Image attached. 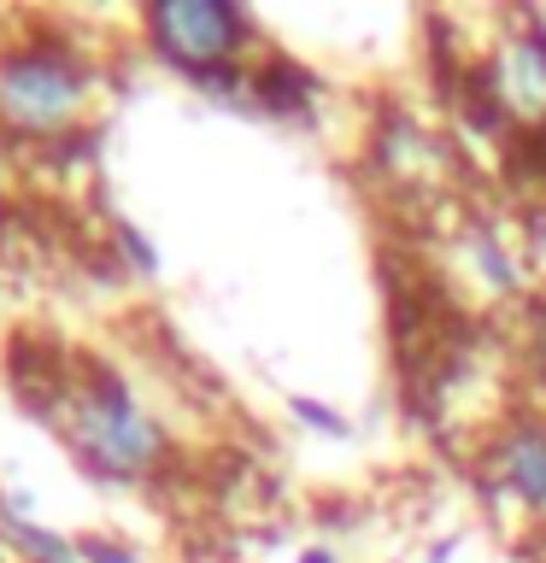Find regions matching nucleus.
Listing matches in <instances>:
<instances>
[{"label": "nucleus", "mask_w": 546, "mask_h": 563, "mask_svg": "<svg viewBox=\"0 0 546 563\" xmlns=\"http://www.w3.org/2000/svg\"><path fill=\"white\" fill-rule=\"evenodd\" d=\"M65 434L83 452L88 470H100L106 482H135L165 457V429L159 417L141 411V399L118 376H95L88 387L70 394Z\"/></svg>", "instance_id": "nucleus-1"}, {"label": "nucleus", "mask_w": 546, "mask_h": 563, "mask_svg": "<svg viewBox=\"0 0 546 563\" xmlns=\"http://www.w3.org/2000/svg\"><path fill=\"white\" fill-rule=\"evenodd\" d=\"M83 558L88 563H141L135 552H123V545H112V540H83Z\"/></svg>", "instance_id": "nucleus-8"}, {"label": "nucleus", "mask_w": 546, "mask_h": 563, "mask_svg": "<svg viewBox=\"0 0 546 563\" xmlns=\"http://www.w3.org/2000/svg\"><path fill=\"white\" fill-rule=\"evenodd\" d=\"M482 475L523 517L546 522V422H511V429H500L482 452Z\"/></svg>", "instance_id": "nucleus-4"}, {"label": "nucleus", "mask_w": 546, "mask_h": 563, "mask_svg": "<svg viewBox=\"0 0 546 563\" xmlns=\"http://www.w3.org/2000/svg\"><path fill=\"white\" fill-rule=\"evenodd\" d=\"M488 88H493V100L505 106V118L546 123V30L535 18L517 24L500 47H493Z\"/></svg>", "instance_id": "nucleus-5"}, {"label": "nucleus", "mask_w": 546, "mask_h": 563, "mask_svg": "<svg viewBox=\"0 0 546 563\" xmlns=\"http://www.w3.org/2000/svg\"><path fill=\"white\" fill-rule=\"evenodd\" d=\"M476 271H482L493 288H511V282H517V271H511V258H505V246L493 241V235H476Z\"/></svg>", "instance_id": "nucleus-7"}, {"label": "nucleus", "mask_w": 546, "mask_h": 563, "mask_svg": "<svg viewBox=\"0 0 546 563\" xmlns=\"http://www.w3.org/2000/svg\"><path fill=\"white\" fill-rule=\"evenodd\" d=\"M123 253H130V258L141 264V271H153V264H159V258H153V246H148V241H141V235H135V229H123Z\"/></svg>", "instance_id": "nucleus-9"}, {"label": "nucleus", "mask_w": 546, "mask_h": 563, "mask_svg": "<svg viewBox=\"0 0 546 563\" xmlns=\"http://www.w3.org/2000/svg\"><path fill=\"white\" fill-rule=\"evenodd\" d=\"M0 563H12V558H7V552H0Z\"/></svg>", "instance_id": "nucleus-11"}, {"label": "nucleus", "mask_w": 546, "mask_h": 563, "mask_svg": "<svg viewBox=\"0 0 546 563\" xmlns=\"http://www.w3.org/2000/svg\"><path fill=\"white\" fill-rule=\"evenodd\" d=\"M88 100V70L59 47H24L0 59V118L12 130H65Z\"/></svg>", "instance_id": "nucleus-3"}, {"label": "nucleus", "mask_w": 546, "mask_h": 563, "mask_svg": "<svg viewBox=\"0 0 546 563\" xmlns=\"http://www.w3.org/2000/svg\"><path fill=\"white\" fill-rule=\"evenodd\" d=\"M288 411H294V422H306L312 434H329V440H341V434H352V422L335 411V405H324V399H312V394H294L288 399Z\"/></svg>", "instance_id": "nucleus-6"}, {"label": "nucleus", "mask_w": 546, "mask_h": 563, "mask_svg": "<svg viewBox=\"0 0 546 563\" xmlns=\"http://www.w3.org/2000/svg\"><path fill=\"white\" fill-rule=\"evenodd\" d=\"M299 563H341V558H335L329 545H306V552H299Z\"/></svg>", "instance_id": "nucleus-10"}, {"label": "nucleus", "mask_w": 546, "mask_h": 563, "mask_svg": "<svg viewBox=\"0 0 546 563\" xmlns=\"http://www.w3.org/2000/svg\"><path fill=\"white\" fill-rule=\"evenodd\" d=\"M148 35L171 65H183L200 82H236L229 65L241 59V47L253 42V18L229 0H165L148 12Z\"/></svg>", "instance_id": "nucleus-2"}]
</instances>
